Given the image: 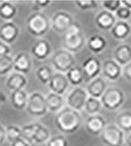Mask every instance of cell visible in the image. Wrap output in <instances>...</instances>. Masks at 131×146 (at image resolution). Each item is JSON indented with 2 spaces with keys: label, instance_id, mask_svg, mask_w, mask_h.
Returning a JSON list of instances; mask_svg holds the SVG:
<instances>
[{
  "label": "cell",
  "instance_id": "1",
  "mask_svg": "<svg viewBox=\"0 0 131 146\" xmlns=\"http://www.w3.org/2000/svg\"><path fill=\"white\" fill-rule=\"evenodd\" d=\"M55 125L62 133L72 134L77 131L82 125V116L74 110L64 107L56 114Z\"/></svg>",
  "mask_w": 131,
  "mask_h": 146
},
{
  "label": "cell",
  "instance_id": "2",
  "mask_svg": "<svg viewBox=\"0 0 131 146\" xmlns=\"http://www.w3.org/2000/svg\"><path fill=\"white\" fill-rule=\"evenodd\" d=\"M27 30L35 38H41L51 29L49 17L42 12H34L27 19Z\"/></svg>",
  "mask_w": 131,
  "mask_h": 146
},
{
  "label": "cell",
  "instance_id": "3",
  "mask_svg": "<svg viewBox=\"0 0 131 146\" xmlns=\"http://www.w3.org/2000/svg\"><path fill=\"white\" fill-rule=\"evenodd\" d=\"M63 35V47L67 51L77 53L83 48L85 41L84 36L81 27L76 22H74Z\"/></svg>",
  "mask_w": 131,
  "mask_h": 146
},
{
  "label": "cell",
  "instance_id": "4",
  "mask_svg": "<svg viewBox=\"0 0 131 146\" xmlns=\"http://www.w3.org/2000/svg\"><path fill=\"white\" fill-rule=\"evenodd\" d=\"M51 65L57 72L66 74L72 68L75 66L74 54L64 48L58 49L51 57Z\"/></svg>",
  "mask_w": 131,
  "mask_h": 146
},
{
  "label": "cell",
  "instance_id": "5",
  "mask_svg": "<svg viewBox=\"0 0 131 146\" xmlns=\"http://www.w3.org/2000/svg\"><path fill=\"white\" fill-rule=\"evenodd\" d=\"M26 111L31 117L42 118L48 112L45 96L39 91H34L29 95Z\"/></svg>",
  "mask_w": 131,
  "mask_h": 146
},
{
  "label": "cell",
  "instance_id": "6",
  "mask_svg": "<svg viewBox=\"0 0 131 146\" xmlns=\"http://www.w3.org/2000/svg\"><path fill=\"white\" fill-rule=\"evenodd\" d=\"M125 95L118 88H108L101 97V104L107 111H116L124 103Z\"/></svg>",
  "mask_w": 131,
  "mask_h": 146
},
{
  "label": "cell",
  "instance_id": "7",
  "mask_svg": "<svg viewBox=\"0 0 131 146\" xmlns=\"http://www.w3.org/2000/svg\"><path fill=\"white\" fill-rule=\"evenodd\" d=\"M88 98L86 90L81 87H74L67 95V107L80 112L84 109V105Z\"/></svg>",
  "mask_w": 131,
  "mask_h": 146
},
{
  "label": "cell",
  "instance_id": "8",
  "mask_svg": "<svg viewBox=\"0 0 131 146\" xmlns=\"http://www.w3.org/2000/svg\"><path fill=\"white\" fill-rule=\"evenodd\" d=\"M51 27L59 34H64L74 24V18L66 11H58L53 14L51 20Z\"/></svg>",
  "mask_w": 131,
  "mask_h": 146
},
{
  "label": "cell",
  "instance_id": "9",
  "mask_svg": "<svg viewBox=\"0 0 131 146\" xmlns=\"http://www.w3.org/2000/svg\"><path fill=\"white\" fill-rule=\"evenodd\" d=\"M101 139L106 146H122L124 132L116 125H106L101 133Z\"/></svg>",
  "mask_w": 131,
  "mask_h": 146
},
{
  "label": "cell",
  "instance_id": "10",
  "mask_svg": "<svg viewBox=\"0 0 131 146\" xmlns=\"http://www.w3.org/2000/svg\"><path fill=\"white\" fill-rule=\"evenodd\" d=\"M20 33L19 26L13 21L4 22L0 26V41L11 45L17 39Z\"/></svg>",
  "mask_w": 131,
  "mask_h": 146
},
{
  "label": "cell",
  "instance_id": "11",
  "mask_svg": "<svg viewBox=\"0 0 131 146\" xmlns=\"http://www.w3.org/2000/svg\"><path fill=\"white\" fill-rule=\"evenodd\" d=\"M48 86L49 90H51V92L62 96L68 90L70 83L68 80H67L65 74L56 72L53 73L51 80L48 83Z\"/></svg>",
  "mask_w": 131,
  "mask_h": 146
},
{
  "label": "cell",
  "instance_id": "12",
  "mask_svg": "<svg viewBox=\"0 0 131 146\" xmlns=\"http://www.w3.org/2000/svg\"><path fill=\"white\" fill-rule=\"evenodd\" d=\"M51 45L48 40L39 38L31 47V56L37 60H45L51 54Z\"/></svg>",
  "mask_w": 131,
  "mask_h": 146
},
{
  "label": "cell",
  "instance_id": "13",
  "mask_svg": "<svg viewBox=\"0 0 131 146\" xmlns=\"http://www.w3.org/2000/svg\"><path fill=\"white\" fill-rule=\"evenodd\" d=\"M82 70L84 72V79L90 80L96 79L101 71V63L96 58L89 57L83 62Z\"/></svg>",
  "mask_w": 131,
  "mask_h": 146
},
{
  "label": "cell",
  "instance_id": "14",
  "mask_svg": "<svg viewBox=\"0 0 131 146\" xmlns=\"http://www.w3.org/2000/svg\"><path fill=\"white\" fill-rule=\"evenodd\" d=\"M32 68V58L27 52H19L14 57V71L27 75Z\"/></svg>",
  "mask_w": 131,
  "mask_h": 146
},
{
  "label": "cell",
  "instance_id": "15",
  "mask_svg": "<svg viewBox=\"0 0 131 146\" xmlns=\"http://www.w3.org/2000/svg\"><path fill=\"white\" fill-rule=\"evenodd\" d=\"M106 126V121L101 115H90L85 121V128L92 135H100Z\"/></svg>",
  "mask_w": 131,
  "mask_h": 146
},
{
  "label": "cell",
  "instance_id": "16",
  "mask_svg": "<svg viewBox=\"0 0 131 146\" xmlns=\"http://www.w3.org/2000/svg\"><path fill=\"white\" fill-rule=\"evenodd\" d=\"M101 70L103 71L106 79L111 81L116 80L122 74V68L118 63L115 61V59H106L101 65Z\"/></svg>",
  "mask_w": 131,
  "mask_h": 146
},
{
  "label": "cell",
  "instance_id": "17",
  "mask_svg": "<svg viewBox=\"0 0 131 146\" xmlns=\"http://www.w3.org/2000/svg\"><path fill=\"white\" fill-rule=\"evenodd\" d=\"M28 84V79L27 77L21 73L13 71L7 76L6 80V87L11 92L16 90H24L25 87Z\"/></svg>",
  "mask_w": 131,
  "mask_h": 146
},
{
  "label": "cell",
  "instance_id": "18",
  "mask_svg": "<svg viewBox=\"0 0 131 146\" xmlns=\"http://www.w3.org/2000/svg\"><path fill=\"white\" fill-rule=\"evenodd\" d=\"M106 82L101 77H96V79L92 80L89 82L86 88V92L89 97L96 98L100 100L103 94L106 90Z\"/></svg>",
  "mask_w": 131,
  "mask_h": 146
},
{
  "label": "cell",
  "instance_id": "19",
  "mask_svg": "<svg viewBox=\"0 0 131 146\" xmlns=\"http://www.w3.org/2000/svg\"><path fill=\"white\" fill-rule=\"evenodd\" d=\"M116 22V20L114 14L106 10L99 12L96 17V24L102 30H111Z\"/></svg>",
  "mask_w": 131,
  "mask_h": 146
},
{
  "label": "cell",
  "instance_id": "20",
  "mask_svg": "<svg viewBox=\"0 0 131 146\" xmlns=\"http://www.w3.org/2000/svg\"><path fill=\"white\" fill-rule=\"evenodd\" d=\"M131 33V26L126 21L116 22L114 27L111 29V35L117 40H123L126 38Z\"/></svg>",
  "mask_w": 131,
  "mask_h": 146
},
{
  "label": "cell",
  "instance_id": "21",
  "mask_svg": "<svg viewBox=\"0 0 131 146\" xmlns=\"http://www.w3.org/2000/svg\"><path fill=\"white\" fill-rule=\"evenodd\" d=\"M115 61L120 66H126L131 61V46L128 44L119 45L115 50Z\"/></svg>",
  "mask_w": 131,
  "mask_h": 146
},
{
  "label": "cell",
  "instance_id": "22",
  "mask_svg": "<svg viewBox=\"0 0 131 146\" xmlns=\"http://www.w3.org/2000/svg\"><path fill=\"white\" fill-rule=\"evenodd\" d=\"M45 100H46L48 111L54 113H58L64 105V99L62 96L52 92H49L45 96Z\"/></svg>",
  "mask_w": 131,
  "mask_h": 146
},
{
  "label": "cell",
  "instance_id": "23",
  "mask_svg": "<svg viewBox=\"0 0 131 146\" xmlns=\"http://www.w3.org/2000/svg\"><path fill=\"white\" fill-rule=\"evenodd\" d=\"M29 94L27 93L25 90H16L11 92L10 95V102L12 106L17 111H23L27 107L28 103Z\"/></svg>",
  "mask_w": 131,
  "mask_h": 146
},
{
  "label": "cell",
  "instance_id": "24",
  "mask_svg": "<svg viewBox=\"0 0 131 146\" xmlns=\"http://www.w3.org/2000/svg\"><path fill=\"white\" fill-rule=\"evenodd\" d=\"M17 13V8L12 2L2 1L0 3V18L4 22L12 21Z\"/></svg>",
  "mask_w": 131,
  "mask_h": 146
},
{
  "label": "cell",
  "instance_id": "25",
  "mask_svg": "<svg viewBox=\"0 0 131 146\" xmlns=\"http://www.w3.org/2000/svg\"><path fill=\"white\" fill-rule=\"evenodd\" d=\"M106 46H107L106 39L100 35H93L87 40V47L90 49V51L96 54L101 53L106 48Z\"/></svg>",
  "mask_w": 131,
  "mask_h": 146
},
{
  "label": "cell",
  "instance_id": "26",
  "mask_svg": "<svg viewBox=\"0 0 131 146\" xmlns=\"http://www.w3.org/2000/svg\"><path fill=\"white\" fill-rule=\"evenodd\" d=\"M69 83L74 87H79L83 83L84 80V75L82 70V68L79 66H74L65 74Z\"/></svg>",
  "mask_w": 131,
  "mask_h": 146
},
{
  "label": "cell",
  "instance_id": "27",
  "mask_svg": "<svg viewBox=\"0 0 131 146\" xmlns=\"http://www.w3.org/2000/svg\"><path fill=\"white\" fill-rule=\"evenodd\" d=\"M51 138L49 131L48 128L43 126L40 123H38L37 129H36L34 138H33V143L35 144H42L46 143L48 140Z\"/></svg>",
  "mask_w": 131,
  "mask_h": 146
},
{
  "label": "cell",
  "instance_id": "28",
  "mask_svg": "<svg viewBox=\"0 0 131 146\" xmlns=\"http://www.w3.org/2000/svg\"><path fill=\"white\" fill-rule=\"evenodd\" d=\"M116 126L122 131L130 132L131 131V112L124 111L118 114L116 118Z\"/></svg>",
  "mask_w": 131,
  "mask_h": 146
},
{
  "label": "cell",
  "instance_id": "29",
  "mask_svg": "<svg viewBox=\"0 0 131 146\" xmlns=\"http://www.w3.org/2000/svg\"><path fill=\"white\" fill-rule=\"evenodd\" d=\"M14 68V58L11 55L0 58V76H7L13 72Z\"/></svg>",
  "mask_w": 131,
  "mask_h": 146
},
{
  "label": "cell",
  "instance_id": "30",
  "mask_svg": "<svg viewBox=\"0 0 131 146\" xmlns=\"http://www.w3.org/2000/svg\"><path fill=\"white\" fill-rule=\"evenodd\" d=\"M37 126H38V122H35V123H29V124H26L20 128L22 139L28 141L29 144L33 143V138H34L36 129H37Z\"/></svg>",
  "mask_w": 131,
  "mask_h": 146
},
{
  "label": "cell",
  "instance_id": "31",
  "mask_svg": "<svg viewBox=\"0 0 131 146\" xmlns=\"http://www.w3.org/2000/svg\"><path fill=\"white\" fill-rule=\"evenodd\" d=\"M101 106H102V104H101L100 100L89 97L88 96L84 110L89 114V115H96V114H97L99 111H100Z\"/></svg>",
  "mask_w": 131,
  "mask_h": 146
},
{
  "label": "cell",
  "instance_id": "32",
  "mask_svg": "<svg viewBox=\"0 0 131 146\" xmlns=\"http://www.w3.org/2000/svg\"><path fill=\"white\" fill-rule=\"evenodd\" d=\"M52 75L53 73L51 70V68H49L48 66H41L38 68V70H36V77H37L38 80L44 85L49 83Z\"/></svg>",
  "mask_w": 131,
  "mask_h": 146
},
{
  "label": "cell",
  "instance_id": "33",
  "mask_svg": "<svg viewBox=\"0 0 131 146\" xmlns=\"http://www.w3.org/2000/svg\"><path fill=\"white\" fill-rule=\"evenodd\" d=\"M20 138H22L20 127L17 125H9L6 127V139L10 143H13Z\"/></svg>",
  "mask_w": 131,
  "mask_h": 146
},
{
  "label": "cell",
  "instance_id": "34",
  "mask_svg": "<svg viewBox=\"0 0 131 146\" xmlns=\"http://www.w3.org/2000/svg\"><path fill=\"white\" fill-rule=\"evenodd\" d=\"M47 146H68V141L61 135L51 137L47 141Z\"/></svg>",
  "mask_w": 131,
  "mask_h": 146
},
{
  "label": "cell",
  "instance_id": "35",
  "mask_svg": "<svg viewBox=\"0 0 131 146\" xmlns=\"http://www.w3.org/2000/svg\"><path fill=\"white\" fill-rule=\"evenodd\" d=\"M103 7L106 11L110 13H116V11L121 7V1L119 0H108L103 2Z\"/></svg>",
  "mask_w": 131,
  "mask_h": 146
},
{
  "label": "cell",
  "instance_id": "36",
  "mask_svg": "<svg viewBox=\"0 0 131 146\" xmlns=\"http://www.w3.org/2000/svg\"><path fill=\"white\" fill-rule=\"evenodd\" d=\"M75 5L81 10H91L97 7L98 3L94 0H88V1H76Z\"/></svg>",
  "mask_w": 131,
  "mask_h": 146
},
{
  "label": "cell",
  "instance_id": "37",
  "mask_svg": "<svg viewBox=\"0 0 131 146\" xmlns=\"http://www.w3.org/2000/svg\"><path fill=\"white\" fill-rule=\"evenodd\" d=\"M116 16L121 21H126L131 17V10L121 5V7L116 11Z\"/></svg>",
  "mask_w": 131,
  "mask_h": 146
},
{
  "label": "cell",
  "instance_id": "38",
  "mask_svg": "<svg viewBox=\"0 0 131 146\" xmlns=\"http://www.w3.org/2000/svg\"><path fill=\"white\" fill-rule=\"evenodd\" d=\"M51 4V1H33L32 6L35 12H40V10L48 7L49 5Z\"/></svg>",
  "mask_w": 131,
  "mask_h": 146
},
{
  "label": "cell",
  "instance_id": "39",
  "mask_svg": "<svg viewBox=\"0 0 131 146\" xmlns=\"http://www.w3.org/2000/svg\"><path fill=\"white\" fill-rule=\"evenodd\" d=\"M11 53V48L9 45L0 41V58L4 56H7Z\"/></svg>",
  "mask_w": 131,
  "mask_h": 146
},
{
  "label": "cell",
  "instance_id": "40",
  "mask_svg": "<svg viewBox=\"0 0 131 146\" xmlns=\"http://www.w3.org/2000/svg\"><path fill=\"white\" fill-rule=\"evenodd\" d=\"M122 71H123V74L126 79L131 82V61L128 64H126L124 67V70Z\"/></svg>",
  "mask_w": 131,
  "mask_h": 146
},
{
  "label": "cell",
  "instance_id": "41",
  "mask_svg": "<svg viewBox=\"0 0 131 146\" xmlns=\"http://www.w3.org/2000/svg\"><path fill=\"white\" fill-rule=\"evenodd\" d=\"M6 140V127H4L0 123V146L5 143Z\"/></svg>",
  "mask_w": 131,
  "mask_h": 146
},
{
  "label": "cell",
  "instance_id": "42",
  "mask_svg": "<svg viewBox=\"0 0 131 146\" xmlns=\"http://www.w3.org/2000/svg\"><path fill=\"white\" fill-rule=\"evenodd\" d=\"M11 146H30V144L28 143V141H26L24 139H19L17 140L16 141H14L13 143H11Z\"/></svg>",
  "mask_w": 131,
  "mask_h": 146
},
{
  "label": "cell",
  "instance_id": "43",
  "mask_svg": "<svg viewBox=\"0 0 131 146\" xmlns=\"http://www.w3.org/2000/svg\"><path fill=\"white\" fill-rule=\"evenodd\" d=\"M121 5L123 7L128 8V9H130V10H131V0H122Z\"/></svg>",
  "mask_w": 131,
  "mask_h": 146
},
{
  "label": "cell",
  "instance_id": "44",
  "mask_svg": "<svg viewBox=\"0 0 131 146\" xmlns=\"http://www.w3.org/2000/svg\"><path fill=\"white\" fill-rule=\"evenodd\" d=\"M6 102V96L4 95L3 93L0 92V106L3 104V103H5Z\"/></svg>",
  "mask_w": 131,
  "mask_h": 146
},
{
  "label": "cell",
  "instance_id": "45",
  "mask_svg": "<svg viewBox=\"0 0 131 146\" xmlns=\"http://www.w3.org/2000/svg\"><path fill=\"white\" fill-rule=\"evenodd\" d=\"M126 143H128V146H131V134L128 136V141H126Z\"/></svg>",
  "mask_w": 131,
  "mask_h": 146
},
{
  "label": "cell",
  "instance_id": "46",
  "mask_svg": "<svg viewBox=\"0 0 131 146\" xmlns=\"http://www.w3.org/2000/svg\"><path fill=\"white\" fill-rule=\"evenodd\" d=\"M0 3H1V2H0Z\"/></svg>",
  "mask_w": 131,
  "mask_h": 146
}]
</instances>
